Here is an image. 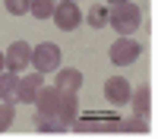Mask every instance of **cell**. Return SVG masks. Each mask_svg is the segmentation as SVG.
Segmentation results:
<instances>
[{"label": "cell", "instance_id": "6da1fadb", "mask_svg": "<svg viewBox=\"0 0 158 139\" xmlns=\"http://www.w3.org/2000/svg\"><path fill=\"white\" fill-rule=\"evenodd\" d=\"M139 19H142V13H139V6L133 3V0L114 3V6L108 10V25L117 29L120 35H133V32L139 29Z\"/></svg>", "mask_w": 158, "mask_h": 139}, {"label": "cell", "instance_id": "7a4b0ae2", "mask_svg": "<svg viewBox=\"0 0 158 139\" xmlns=\"http://www.w3.org/2000/svg\"><path fill=\"white\" fill-rule=\"evenodd\" d=\"M139 54H142V44L133 41L130 35H120L111 44V63H114V67H130V63L139 60Z\"/></svg>", "mask_w": 158, "mask_h": 139}, {"label": "cell", "instance_id": "3957f363", "mask_svg": "<svg viewBox=\"0 0 158 139\" xmlns=\"http://www.w3.org/2000/svg\"><path fill=\"white\" fill-rule=\"evenodd\" d=\"M32 67L38 73H51L60 67V47L54 41H41L38 47H32Z\"/></svg>", "mask_w": 158, "mask_h": 139}, {"label": "cell", "instance_id": "277c9868", "mask_svg": "<svg viewBox=\"0 0 158 139\" xmlns=\"http://www.w3.org/2000/svg\"><path fill=\"white\" fill-rule=\"evenodd\" d=\"M51 16H54L57 29H63V32H73L76 25L82 22V13H79V3H76V0H60Z\"/></svg>", "mask_w": 158, "mask_h": 139}, {"label": "cell", "instance_id": "5b68a950", "mask_svg": "<svg viewBox=\"0 0 158 139\" xmlns=\"http://www.w3.org/2000/svg\"><path fill=\"white\" fill-rule=\"evenodd\" d=\"M44 85V73H25L19 76V85H16V101H25V104H35V95L38 88Z\"/></svg>", "mask_w": 158, "mask_h": 139}, {"label": "cell", "instance_id": "8992f818", "mask_svg": "<svg viewBox=\"0 0 158 139\" xmlns=\"http://www.w3.org/2000/svg\"><path fill=\"white\" fill-rule=\"evenodd\" d=\"M6 70H13V73H22L25 67L32 63V47L25 44V41H13L10 47H6Z\"/></svg>", "mask_w": 158, "mask_h": 139}, {"label": "cell", "instance_id": "52a82bcc", "mask_svg": "<svg viewBox=\"0 0 158 139\" xmlns=\"http://www.w3.org/2000/svg\"><path fill=\"white\" fill-rule=\"evenodd\" d=\"M130 95H133V85H130L123 76H111L104 82V98L111 104H130Z\"/></svg>", "mask_w": 158, "mask_h": 139}, {"label": "cell", "instance_id": "ba28073f", "mask_svg": "<svg viewBox=\"0 0 158 139\" xmlns=\"http://www.w3.org/2000/svg\"><path fill=\"white\" fill-rule=\"evenodd\" d=\"M60 98H63V92H60L57 85H41V88H38V95H35L38 114H57V111H60Z\"/></svg>", "mask_w": 158, "mask_h": 139}, {"label": "cell", "instance_id": "9c48e42d", "mask_svg": "<svg viewBox=\"0 0 158 139\" xmlns=\"http://www.w3.org/2000/svg\"><path fill=\"white\" fill-rule=\"evenodd\" d=\"M54 85L60 88L63 95H79V88H82V73H79V70H60Z\"/></svg>", "mask_w": 158, "mask_h": 139}, {"label": "cell", "instance_id": "30bf717a", "mask_svg": "<svg viewBox=\"0 0 158 139\" xmlns=\"http://www.w3.org/2000/svg\"><path fill=\"white\" fill-rule=\"evenodd\" d=\"M16 85H19V73L13 70L0 73V101H16Z\"/></svg>", "mask_w": 158, "mask_h": 139}, {"label": "cell", "instance_id": "8fae6325", "mask_svg": "<svg viewBox=\"0 0 158 139\" xmlns=\"http://www.w3.org/2000/svg\"><path fill=\"white\" fill-rule=\"evenodd\" d=\"M57 117L67 123V126L76 123V117H79V101H76V95H63V98H60V111H57Z\"/></svg>", "mask_w": 158, "mask_h": 139}, {"label": "cell", "instance_id": "7c38bea8", "mask_svg": "<svg viewBox=\"0 0 158 139\" xmlns=\"http://www.w3.org/2000/svg\"><path fill=\"white\" fill-rule=\"evenodd\" d=\"M35 123H38V133H63L67 130V123H63L57 114H38Z\"/></svg>", "mask_w": 158, "mask_h": 139}, {"label": "cell", "instance_id": "4fadbf2b", "mask_svg": "<svg viewBox=\"0 0 158 139\" xmlns=\"http://www.w3.org/2000/svg\"><path fill=\"white\" fill-rule=\"evenodd\" d=\"M130 104L136 108V117H146V114H149V85L133 88V95H130Z\"/></svg>", "mask_w": 158, "mask_h": 139}, {"label": "cell", "instance_id": "5bb4252c", "mask_svg": "<svg viewBox=\"0 0 158 139\" xmlns=\"http://www.w3.org/2000/svg\"><path fill=\"white\" fill-rule=\"evenodd\" d=\"M54 6H57V0H29V13L35 19H51Z\"/></svg>", "mask_w": 158, "mask_h": 139}, {"label": "cell", "instance_id": "9a60e30c", "mask_svg": "<svg viewBox=\"0 0 158 139\" xmlns=\"http://www.w3.org/2000/svg\"><path fill=\"white\" fill-rule=\"evenodd\" d=\"M89 25H92V29H104V25H108V10H104L101 3H95V6H92L89 10Z\"/></svg>", "mask_w": 158, "mask_h": 139}, {"label": "cell", "instance_id": "2e32d148", "mask_svg": "<svg viewBox=\"0 0 158 139\" xmlns=\"http://www.w3.org/2000/svg\"><path fill=\"white\" fill-rule=\"evenodd\" d=\"M13 117H16V111H13V101H0V133L13 126Z\"/></svg>", "mask_w": 158, "mask_h": 139}, {"label": "cell", "instance_id": "e0dca14e", "mask_svg": "<svg viewBox=\"0 0 158 139\" xmlns=\"http://www.w3.org/2000/svg\"><path fill=\"white\" fill-rule=\"evenodd\" d=\"M3 6L13 16H25V13H29V0H3Z\"/></svg>", "mask_w": 158, "mask_h": 139}, {"label": "cell", "instance_id": "ac0fdd59", "mask_svg": "<svg viewBox=\"0 0 158 139\" xmlns=\"http://www.w3.org/2000/svg\"><path fill=\"white\" fill-rule=\"evenodd\" d=\"M123 126L130 133H146V117H133V120H127Z\"/></svg>", "mask_w": 158, "mask_h": 139}, {"label": "cell", "instance_id": "d6986e66", "mask_svg": "<svg viewBox=\"0 0 158 139\" xmlns=\"http://www.w3.org/2000/svg\"><path fill=\"white\" fill-rule=\"evenodd\" d=\"M3 70H6V57L0 54V73H3Z\"/></svg>", "mask_w": 158, "mask_h": 139}, {"label": "cell", "instance_id": "ffe728a7", "mask_svg": "<svg viewBox=\"0 0 158 139\" xmlns=\"http://www.w3.org/2000/svg\"><path fill=\"white\" fill-rule=\"evenodd\" d=\"M108 3H111V6H114V3H123V0H108Z\"/></svg>", "mask_w": 158, "mask_h": 139}, {"label": "cell", "instance_id": "44dd1931", "mask_svg": "<svg viewBox=\"0 0 158 139\" xmlns=\"http://www.w3.org/2000/svg\"><path fill=\"white\" fill-rule=\"evenodd\" d=\"M76 3H79V0H76Z\"/></svg>", "mask_w": 158, "mask_h": 139}]
</instances>
